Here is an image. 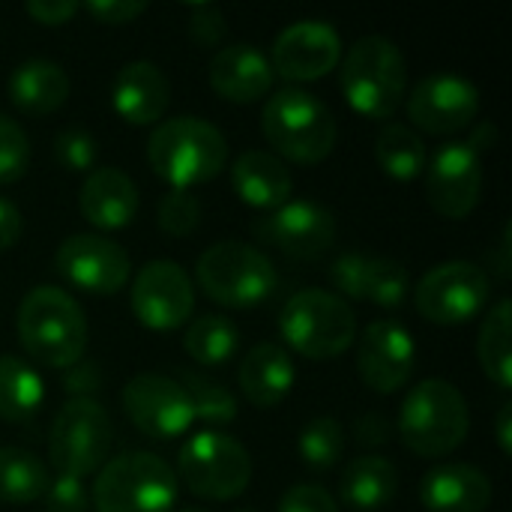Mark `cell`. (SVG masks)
Here are the masks:
<instances>
[{
  "label": "cell",
  "instance_id": "9c48e42d",
  "mask_svg": "<svg viewBox=\"0 0 512 512\" xmlns=\"http://www.w3.org/2000/svg\"><path fill=\"white\" fill-rule=\"evenodd\" d=\"M177 471L195 498L231 501L246 492L252 480V459L237 438L225 432H198L183 444Z\"/></svg>",
  "mask_w": 512,
  "mask_h": 512
},
{
  "label": "cell",
  "instance_id": "277c9868",
  "mask_svg": "<svg viewBox=\"0 0 512 512\" xmlns=\"http://www.w3.org/2000/svg\"><path fill=\"white\" fill-rule=\"evenodd\" d=\"M396 429L411 453L423 459H441L465 444L471 411L465 396L450 381L426 378L405 396Z\"/></svg>",
  "mask_w": 512,
  "mask_h": 512
},
{
  "label": "cell",
  "instance_id": "4316f807",
  "mask_svg": "<svg viewBox=\"0 0 512 512\" xmlns=\"http://www.w3.org/2000/svg\"><path fill=\"white\" fill-rule=\"evenodd\" d=\"M9 99L24 114H51L69 96V75L60 63L51 60H24L12 69L6 81Z\"/></svg>",
  "mask_w": 512,
  "mask_h": 512
},
{
  "label": "cell",
  "instance_id": "8992f818",
  "mask_svg": "<svg viewBox=\"0 0 512 512\" xmlns=\"http://www.w3.org/2000/svg\"><path fill=\"white\" fill-rule=\"evenodd\" d=\"M279 333L306 360H336L357 336L354 309L321 288L297 291L279 312Z\"/></svg>",
  "mask_w": 512,
  "mask_h": 512
},
{
  "label": "cell",
  "instance_id": "ac0fdd59",
  "mask_svg": "<svg viewBox=\"0 0 512 512\" xmlns=\"http://www.w3.org/2000/svg\"><path fill=\"white\" fill-rule=\"evenodd\" d=\"M483 192L480 156L465 141H447L426 171V195L447 219H465Z\"/></svg>",
  "mask_w": 512,
  "mask_h": 512
},
{
  "label": "cell",
  "instance_id": "4dcf8cb0",
  "mask_svg": "<svg viewBox=\"0 0 512 512\" xmlns=\"http://www.w3.org/2000/svg\"><path fill=\"white\" fill-rule=\"evenodd\" d=\"M378 165L393 180H417L426 171V144L408 123H387L375 141Z\"/></svg>",
  "mask_w": 512,
  "mask_h": 512
},
{
  "label": "cell",
  "instance_id": "7a4b0ae2",
  "mask_svg": "<svg viewBox=\"0 0 512 512\" xmlns=\"http://www.w3.org/2000/svg\"><path fill=\"white\" fill-rule=\"evenodd\" d=\"M150 168L171 186L192 192L195 186L213 180L228 162L225 135L192 114L162 120L147 141Z\"/></svg>",
  "mask_w": 512,
  "mask_h": 512
},
{
  "label": "cell",
  "instance_id": "8fae6325",
  "mask_svg": "<svg viewBox=\"0 0 512 512\" xmlns=\"http://www.w3.org/2000/svg\"><path fill=\"white\" fill-rule=\"evenodd\" d=\"M492 297V279L483 267L471 261H447L432 267L417 291V312L432 324H465L477 318Z\"/></svg>",
  "mask_w": 512,
  "mask_h": 512
},
{
  "label": "cell",
  "instance_id": "f35d334b",
  "mask_svg": "<svg viewBox=\"0 0 512 512\" xmlns=\"http://www.w3.org/2000/svg\"><path fill=\"white\" fill-rule=\"evenodd\" d=\"M45 512H87L90 510V495L84 489V480L57 474L48 480L45 489Z\"/></svg>",
  "mask_w": 512,
  "mask_h": 512
},
{
  "label": "cell",
  "instance_id": "9a60e30c",
  "mask_svg": "<svg viewBox=\"0 0 512 512\" xmlns=\"http://www.w3.org/2000/svg\"><path fill=\"white\" fill-rule=\"evenodd\" d=\"M57 273L87 294H117L129 282L126 249L102 234H72L54 255Z\"/></svg>",
  "mask_w": 512,
  "mask_h": 512
},
{
  "label": "cell",
  "instance_id": "83f0119b",
  "mask_svg": "<svg viewBox=\"0 0 512 512\" xmlns=\"http://www.w3.org/2000/svg\"><path fill=\"white\" fill-rule=\"evenodd\" d=\"M399 492V471L384 456H357L345 465L339 495L357 512H378L393 504Z\"/></svg>",
  "mask_w": 512,
  "mask_h": 512
},
{
  "label": "cell",
  "instance_id": "ba28073f",
  "mask_svg": "<svg viewBox=\"0 0 512 512\" xmlns=\"http://www.w3.org/2000/svg\"><path fill=\"white\" fill-rule=\"evenodd\" d=\"M195 279L213 303L225 309H249L264 303L276 288L273 261L243 240H222L201 252Z\"/></svg>",
  "mask_w": 512,
  "mask_h": 512
},
{
  "label": "cell",
  "instance_id": "bcb514c9",
  "mask_svg": "<svg viewBox=\"0 0 512 512\" xmlns=\"http://www.w3.org/2000/svg\"><path fill=\"white\" fill-rule=\"evenodd\" d=\"M357 438H360L363 444H384V441L390 438V426H387L384 417L369 414V417H363V420L357 423Z\"/></svg>",
  "mask_w": 512,
  "mask_h": 512
},
{
  "label": "cell",
  "instance_id": "c3c4849f",
  "mask_svg": "<svg viewBox=\"0 0 512 512\" xmlns=\"http://www.w3.org/2000/svg\"><path fill=\"white\" fill-rule=\"evenodd\" d=\"M495 438H498V447H501V453L504 456H510L512 453V405H501V411H498V420H495Z\"/></svg>",
  "mask_w": 512,
  "mask_h": 512
},
{
  "label": "cell",
  "instance_id": "d6986e66",
  "mask_svg": "<svg viewBox=\"0 0 512 512\" xmlns=\"http://www.w3.org/2000/svg\"><path fill=\"white\" fill-rule=\"evenodd\" d=\"M357 366L369 390L390 396L402 390L417 366V345L396 321H372L360 336Z\"/></svg>",
  "mask_w": 512,
  "mask_h": 512
},
{
  "label": "cell",
  "instance_id": "7402d4cb",
  "mask_svg": "<svg viewBox=\"0 0 512 512\" xmlns=\"http://www.w3.org/2000/svg\"><path fill=\"white\" fill-rule=\"evenodd\" d=\"M78 210L90 225L102 231L126 228L138 213V186L114 165L93 168L81 183Z\"/></svg>",
  "mask_w": 512,
  "mask_h": 512
},
{
  "label": "cell",
  "instance_id": "74e56055",
  "mask_svg": "<svg viewBox=\"0 0 512 512\" xmlns=\"http://www.w3.org/2000/svg\"><path fill=\"white\" fill-rule=\"evenodd\" d=\"M54 159L66 171H93L96 165V141L81 126H66L54 135Z\"/></svg>",
  "mask_w": 512,
  "mask_h": 512
},
{
  "label": "cell",
  "instance_id": "ab89813d",
  "mask_svg": "<svg viewBox=\"0 0 512 512\" xmlns=\"http://www.w3.org/2000/svg\"><path fill=\"white\" fill-rule=\"evenodd\" d=\"M276 512H339V504L333 501V495L315 483H303V486H291Z\"/></svg>",
  "mask_w": 512,
  "mask_h": 512
},
{
  "label": "cell",
  "instance_id": "44dd1931",
  "mask_svg": "<svg viewBox=\"0 0 512 512\" xmlns=\"http://www.w3.org/2000/svg\"><path fill=\"white\" fill-rule=\"evenodd\" d=\"M207 78H210V87L222 99L237 102V105H249V102H258L261 96L270 93L273 66H270V57L258 45L234 42V45L219 48L210 57Z\"/></svg>",
  "mask_w": 512,
  "mask_h": 512
},
{
  "label": "cell",
  "instance_id": "f1b7e54d",
  "mask_svg": "<svg viewBox=\"0 0 512 512\" xmlns=\"http://www.w3.org/2000/svg\"><path fill=\"white\" fill-rule=\"evenodd\" d=\"M42 399L39 372L15 354H0V420L24 423L42 408Z\"/></svg>",
  "mask_w": 512,
  "mask_h": 512
},
{
  "label": "cell",
  "instance_id": "681fc988",
  "mask_svg": "<svg viewBox=\"0 0 512 512\" xmlns=\"http://www.w3.org/2000/svg\"><path fill=\"white\" fill-rule=\"evenodd\" d=\"M177 512H207V510H201V507H183V510H177Z\"/></svg>",
  "mask_w": 512,
  "mask_h": 512
},
{
  "label": "cell",
  "instance_id": "d590c367",
  "mask_svg": "<svg viewBox=\"0 0 512 512\" xmlns=\"http://www.w3.org/2000/svg\"><path fill=\"white\" fill-rule=\"evenodd\" d=\"M30 168V138L27 132L0 111V186L15 183Z\"/></svg>",
  "mask_w": 512,
  "mask_h": 512
},
{
  "label": "cell",
  "instance_id": "836d02e7",
  "mask_svg": "<svg viewBox=\"0 0 512 512\" xmlns=\"http://www.w3.org/2000/svg\"><path fill=\"white\" fill-rule=\"evenodd\" d=\"M180 387L186 390L192 402L195 420H204L210 426H225L237 417V399L219 381L207 375H195V372H180Z\"/></svg>",
  "mask_w": 512,
  "mask_h": 512
},
{
  "label": "cell",
  "instance_id": "4fadbf2b",
  "mask_svg": "<svg viewBox=\"0 0 512 512\" xmlns=\"http://www.w3.org/2000/svg\"><path fill=\"white\" fill-rule=\"evenodd\" d=\"M123 411L147 438L171 441L195 423L192 402L177 378L141 372L123 387Z\"/></svg>",
  "mask_w": 512,
  "mask_h": 512
},
{
  "label": "cell",
  "instance_id": "b9f144b4",
  "mask_svg": "<svg viewBox=\"0 0 512 512\" xmlns=\"http://www.w3.org/2000/svg\"><path fill=\"white\" fill-rule=\"evenodd\" d=\"M84 9L102 24H129L147 9V3H141V0H93Z\"/></svg>",
  "mask_w": 512,
  "mask_h": 512
},
{
  "label": "cell",
  "instance_id": "d4e9b609",
  "mask_svg": "<svg viewBox=\"0 0 512 512\" xmlns=\"http://www.w3.org/2000/svg\"><path fill=\"white\" fill-rule=\"evenodd\" d=\"M231 186L243 204L255 210H276L291 201L294 177L276 153L246 150L231 165Z\"/></svg>",
  "mask_w": 512,
  "mask_h": 512
},
{
  "label": "cell",
  "instance_id": "60d3db41",
  "mask_svg": "<svg viewBox=\"0 0 512 512\" xmlns=\"http://www.w3.org/2000/svg\"><path fill=\"white\" fill-rule=\"evenodd\" d=\"M189 33L201 45H219L225 39V33H228V21H225V15L216 6L201 3V6H192Z\"/></svg>",
  "mask_w": 512,
  "mask_h": 512
},
{
  "label": "cell",
  "instance_id": "2e32d148",
  "mask_svg": "<svg viewBox=\"0 0 512 512\" xmlns=\"http://www.w3.org/2000/svg\"><path fill=\"white\" fill-rule=\"evenodd\" d=\"M342 60V39L339 30L330 21L303 18L288 24L270 54L273 75H282L288 81H315L333 72Z\"/></svg>",
  "mask_w": 512,
  "mask_h": 512
},
{
  "label": "cell",
  "instance_id": "f6af8a7d",
  "mask_svg": "<svg viewBox=\"0 0 512 512\" xmlns=\"http://www.w3.org/2000/svg\"><path fill=\"white\" fill-rule=\"evenodd\" d=\"M24 231V219H21V210L15 207V201L9 198H0V252L12 249L18 243Z\"/></svg>",
  "mask_w": 512,
  "mask_h": 512
},
{
  "label": "cell",
  "instance_id": "484cf974",
  "mask_svg": "<svg viewBox=\"0 0 512 512\" xmlns=\"http://www.w3.org/2000/svg\"><path fill=\"white\" fill-rule=\"evenodd\" d=\"M240 390L255 408H276L294 387L297 369L291 354L276 342L255 345L240 363Z\"/></svg>",
  "mask_w": 512,
  "mask_h": 512
},
{
  "label": "cell",
  "instance_id": "8d00e7d4",
  "mask_svg": "<svg viewBox=\"0 0 512 512\" xmlns=\"http://www.w3.org/2000/svg\"><path fill=\"white\" fill-rule=\"evenodd\" d=\"M159 228L171 237H186L198 228L201 222V201L198 195L186 192V189H171L165 192V198L159 201L156 210Z\"/></svg>",
  "mask_w": 512,
  "mask_h": 512
},
{
  "label": "cell",
  "instance_id": "ee69618b",
  "mask_svg": "<svg viewBox=\"0 0 512 512\" xmlns=\"http://www.w3.org/2000/svg\"><path fill=\"white\" fill-rule=\"evenodd\" d=\"M63 384H66V393H69L72 399H90V393H96L99 384H102L99 366H93V363H87V360H78L75 366H69Z\"/></svg>",
  "mask_w": 512,
  "mask_h": 512
},
{
  "label": "cell",
  "instance_id": "7c38bea8",
  "mask_svg": "<svg viewBox=\"0 0 512 512\" xmlns=\"http://www.w3.org/2000/svg\"><path fill=\"white\" fill-rule=\"evenodd\" d=\"M132 312L147 330H177L195 312V285L177 261L159 258L138 270L132 282Z\"/></svg>",
  "mask_w": 512,
  "mask_h": 512
},
{
  "label": "cell",
  "instance_id": "3957f363",
  "mask_svg": "<svg viewBox=\"0 0 512 512\" xmlns=\"http://www.w3.org/2000/svg\"><path fill=\"white\" fill-rule=\"evenodd\" d=\"M261 129L279 156L300 165H315L327 159L339 135L330 105L303 87L276 90L264 102Z\"/></svg>",
  "mask_w": 512,
  "mask_h": 512
},
{
  "label": "cell",
  "instance_id": "6da1fadb",
  "mask_svg": "<svg viewBox=\"0 0 512 512\" xmlns=\"http://www.w3.org/2000/svg\"><path fill=\"white\" fill-rule=\"evenodd\" d=\"M18 342L42 366L69 369L84 360L87 318L81 306L54 285H39L24 294L18 306Z\"/></svg>",
  "mask_w": 512,
  "mask_h": 512
},
{
  "label": "cell",
  "instance_id": "e575fe53",
  "mask_svg": "<svg viewBox=\"0 0 512 512\" xmlns=\"http://www.w3.org/2000/svg\"><path fill=\"white\" fill-rule=\"evenodd\" d=\"M345 444H348L345 426H342L339 420H333V417H315L312 423L303 426L300 441H297L303 462H306L309 468H315V471L333 468V465L342 459Z\"/></svg>",
  "mask_w": 512,
  "mask_h": 512
},
{
  "label": "cell",
  "instance_id": "ffe728a7",
  "mask_svg": "<svg viewBox=\"0 0 512 512\" xmlns=\"http://www.w3.org/2000/svg\"><path fill=\"white\" fill-rule=\"evenodd\" d=\"M330 279L345 297L375 303L384 309L399 306L411 291V276L399 261L360 255V252H348L336 258L330 267Z\"/></svg>",
  "mask_w": 512,
  "mask_h": 512
},
{
  "label": "cell",
  "instance_id": "1f68e13d",
  "mask_svg": "<svg viewBox=\"0 0 512 512\" xmlns=\"http://www.w3.org/2000/svg\"><path fill=\"white\" fill-rule=\"evenodd\" d=\"M45 465L18 447H0V504L27 507L39 501L48 489Z\"/></svg>",
  "mask_w": 512,
  "mask_h": 512
},
{
  "label": "cell",
  "instance_id": "603a6c76",
  "mask_svg": "<svg viewBox=\"0 0 512 512\" xmlns=\"http://www.w3.org/2000/svg\"><path fill=\"white\" fill-rule=\"evenodd\" d=\"M171 99V84L165 72L150 60H132L126 63L111 87L114 111L132 123V126H150L162 120Z\"/></svg>",
  "mask_w": 512,
  "mask_h": 512
},
{
  "label": "cell",
  "instance_id": "cb8c5ba5",
  "mask_svg": "<svg viewBox=\"0 0 512 512\" xmlns=\"http://www.w3.org/2000/svg\"><path fill=\"white\" fill-rule=\"evenodd\" d=\"M492 495L489 477L462 462L438 465L420 480V501L429 512H486Z\"/></svg>",
  "mask_w": 512,
  "mask_h": 512
},
{
  "label": "cell",
  "instance_id": "f907efd6",
  "mask_svg": "<svg viewBox=\"0 0 512 512\" xmlns=\"http://www.w3.org/2000/svg\"><path fill=\"white\" fill-rule=\"evenodd\" d=\"M234 512H255V510H234Z\"/></svg>",
  "mask_w": 512,
  "mask_h": 512
},
{
  "label": "cell",
  "instance_id": "e0dca14e",
  "mask_svg": "<svg viewBox=\"0 0 512 512\" xmlns=\"http://www.w3.org/2000/svg\"><path fill=\"white\" fill-rule=\"evenodd\" d=\"M336 231V216L324 204L306 198L288 201L255 222V234L261 240L300 261L321 258L336 243Z\"/></svg>",
  "mask_w": 512,
  "mask_h": 512
},
{
  "label": "cell",
  "instance_id": "5b68a950",
  "mask_svg": "<svg viewBox=\"0 0 512 512\" xmlns=\"http://www.w3.org/2000/svg\"><path fill=\"white\" fill-rule=\"evenodd\" d=\"M339 81L348 105L357 114L387 120L408 93V63L393 39L372 33L348 48Z\"/></svg>",
  "mask_w": 512,
  "mask_h": 512
},
{
  "label": "cell",
  "instance_id": "5bb4252c",
  "mask_svg": "<svg viewBox=\"0 0 512 512\" xmlns=\"http://www.w3.org/2000/svg\"><path fill=\"white\" fill-rule=\"evenodd\" d=\"M480 114V90L456 72H432L408 93V117L429 135L468 129Z\"/></svg>",
  "mask_w": 512,
  "mask_h": 512
},
{
  "label": "cell",
  "instance_id": "7bdbcfd3",
  "mask_svg": "<svg viewBox=\"0 0 512 512\" xmlns=\"http://www.w3.org/2000/svg\"><path fill=\"white\" fill-rule=\"evenodd\" d=\"M78 9H81V6L72 3V0H30V3L24 6V12H27L33 21L45 24V27L66 24Z\"/></svg>",
  "mask_w": 512,
  "mask_h": 512
},
{
  "label": "cell",
  "instance_id": "30bf717a",
  "mask_svg": "<svg viewBox=\"0 0 512 512\" xmlns=\"http://www.w3.org/2000/svg\"><path fill=\"white\" fill-rule=\"evenodd\" d=\"M111 450V417L96 399H69L51 426L48 456L57 474L84 480L105 465Z\"/></svg>",
  "mask_w": 512,
  "mask_h": 512
},
{
  "label": "cell",
  "instance_id": "52a82bcc",
  "mask_svg": "<svg viewBox=\"0 0 512 512\" xmlns=\"http://www.w3.org/2000/svg\"><path fill=\"white\" fill-rule=\"evenodd\" d=\"M96 512H174L177 474L153 453H123L108 459L93 483Z\"/></svg>",
  "mask_w": 512,
  "mask_h": 512
},
{
  "label": "cell",
  "instance_id": "d6a6232c",
  "mask_svg": "<svg viewBox=\"0 0 512 512\" xmlns=\"http://www.w3.org/2000/svg\"><path fill=\"white\" fill-rule=\"evenodd\" d=\"M186 354L201 366H222L240 348V333L225 315H201L189 324L183 336Z\"/></svg>",
  "mask_w": 512,
  "mask_h": 512
},
{
  "label": "cell",
  "instance_id": "f546056e",
  "mask_svg": "<svg viewBox=\"0 0 512 512\" xmlns=\"http://www.w3.org/2000/svg\"><path fill=\"white\" fill-rule=\"evenodd\" d=\"M510 336H512V303L510 300H498L489 315L483 318L480 327V339H477V357L480 366L486 372V378L492 384H498L501 390L512 387V354H510Z\"/></svg>",
  "mask_w": 512,
  "mask_h": 512
},
{
  "label": "cell",
  "instance_id": "7dc6e473",
  "mask_svg": "<svg viewBox=\"0 0 512 512\" xmlns=\"http://www.w3.org/2000/svg\"><path fill=\"white\" fill-rule=\"evenodd\" d=\"M465 144H468L477 156H480L483 150H492V147L498 144V126H495V123H489V120H486V123H480V126L471 132V138H468Z\"/></svg>",
  "mask_w": 512,
  "mask_h": 512
}]
</instances>
